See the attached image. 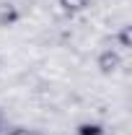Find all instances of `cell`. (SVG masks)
Here are the masks:
<instances>
[{"mask_svg":"<svg viewBox=\"0 0 132 135\" xmlns=\"http://www.w3.org/2000/svg\"><path fill=\"white\" fill-rule=\"evenodd\" d=\"M96 68H99L104 75H114V73H119V68H122V55L114 47L101 50L99 57H96Z\"/></svg>","mask_w":132,"mask_h":135,"instance_id":"1","label":"cell"},{"mask_svg":"<svg viewBox=\"0 0 132 135\" xmlns=\"http://www.w3.org/2000/svg\"><path fill=\"white\" fill-rule=\"evenodd\" d=\"M60 3V8L70 13V16H75V13H83L88 5H91V0H57Z\"/></svg>","mask_w":132,"mask_h":135,"instance_id":"2","label":"cell"},{"mask_svg":"<svg viewBox=\"0 0 132 135\" xmlns=\"http://www.w3.org/2000/svg\"><path fill=\"white\" fill-rule=\"evenodd\" d=\"M75 135H106V127L101 122H80L75 127Z\"/></svg>","mask_w":132,"mask_h":135,"instance_id":"3","label":"cell"},{"mask_svg":"<svg viewBox=\"0 0 132 135\" xmlns=\"http://www.w3.org/2000/svg\"><path fill=\"white\" fill-rule=\"evenodd\" d=\"M18 18L16 8L13 5H8V3H0V26H8V23H13Z\"/></svg>","mask_w":132,"mask_h":135,"instance_id":"4","label":"cell"},{"mask_svg":"<svg viewBox=\"0 0 132 135\" xmlns=\"http://www.w3.org/2000/svg\"><path fill=\"white\" fill-rule=\"evenodd\" d=\"M116 44L122 50H132V26H122L116 34Z\"/></svg>","mask_w":132,"mask_h":135,"instance_id":"5","label":"cell"},{"mask_svg":"<svg viewBox=\"0 0 132 135\" xmlns=\"http://www.w3.org/2000/svg\"><path fill=\"white\" fill-rule=\"evenodd\" d=\"M5 135H42V133L34 127H11V130H5Z\"/></svg>","mask_w":132,"mask_h":135,"instance_id":"6","label":"cell"},{"mask_svg":"<svg viewBox=\"0 0 132 135\" xmlns=\"http://www.w3.org/2000/svg\"><path fill=\"white\" fill-rule=\"evenodd\" d=\"M5 127H8V117H5V112H3V107H0V135L5 133Z\"/></svg>","mask_w":132,"mask_h":135,"instance_id":"7","label":"cell"}]
</instances>
